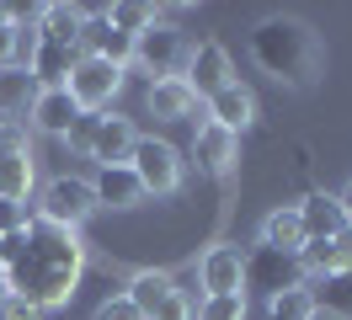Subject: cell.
I'll return each instance as SVG.
<instances>
[{
	"mask_svg": "<svg viewBox=\"0 0 352 320\" xmlns=\"http://www.w3.org/2000/svg\"><path fill=\"white\" fill-rule=\"evenodd\" d=\"M251 59L278 85L309 91V85L326 75V43H320V32H315L305 17L272 11V17H262L251 27Z\"/></svg>",
	"mask_w": 352,
	"mask_h": 320,
	"instance_id": "cell-2",
	"label": "cell"
},
{
	"mask_svg": "<svg viewBox=\"0 0 352 320\" xmlns=\"http://www.w3.org/2000/svg\"><path fill=\"white\" fill-rule=\"evenodd\" d=\"M80 27H86V6H65V0H48V6H38V43L80 48Z\"/></svg>",
	"mask_w": 352,
	"mask_h": 320,
	"instance_id": "cell-16",
	"label": "cell"
},
{
	"mask_svg": "<svg viewBox=\"0 0 352 320\" xmlns=\"http://www.w3.org/2000/svg\"><path fill=\"white\" fill-rule=\"evenodd\" d=\"M129 171L139 176L144 198H176L182 182H187L182 149L166 145V139H144V134H139V145H133V155H129Z\"/></svg>",
	"mask_w": 352,
	"mask_h": 320,
	"instance_id": "cell-4",
	"label": "cell"
},
{
	"mask_svg": "<svg viewBox=\"0 0 352 320\" xmlns=\"http://www.w3.org/2000/svg\"><path fill=\"white\" fill-rule=\"evenodd\" d=\"M192 160H198L203 176H230L235 160H241V134H230V128L203 118L198 134H192Z\"/></svg>",
	"mask_w": 352,
	"mask_h": 320,
	"instance_id": "cell-10",
	"label": "cell"
},
{
	"mask_svg": "<svg viewBox=\"0 0 352 320\" xmlns=\"http://www.w3.org/2000/svg\"><path fill=\"white\" fill-rule=\"evenodd\" d=\"M133 145H139L133 118H123V112H102V123H96V139H91V155H86V160H96V166H129Z\"/></svg>",
	"mask_w": 352,
	"mask_h": 320,
	"instance_id": "cell-11",
	"label": "cell"
},
{
	"mask_svg": "<svg viewBox=\"0 0 352 320\" xmlns=\"http://www.w3.org/2000/svg\"><path fill=\"white\" fill-rule=\"evenodd\" d=\"M256 246H272V251L299 256V251H305V224H299V209H294V203H278V209L262 219V240H256Z\"/></svg>",
	"mask_w": 352,
	"mask_h": 320,
	"instance_id": "cell-19",
	"label": "cell"
},
{
	"mask_svg": "<svg viewBox=\"0 0 352 320\" xmlns=\"http://www.w3.org/2000/svg\"><path fill=\"white\" fill-rule=\"evenodd\" d=\"M6 299H11V288H6V277H0V310H6Z\"/></svg>",
	"mask_w": 352,
	"mask_h": 320,
	"instance_id": "cell-35",
	"label": "cell"
},
{
	"mask_svg": "<svg viewBox=\"0 0 352 320\" xmlns=\"http://www.w3.org/2000/svg\"><path fill=\"white\" fill-rule=\"evenodd\" d=\"M315 310V294L309 288H294V294H272L267 299V320H305Z\"/></svg>",
	"mask_w": 352,
	"mask_h": 320,
	"instance_id": "cell-23",
	"label": "cell"
},
{
	"mask_svg": "<svg viewBox=\"0 0 352 320\" xmlns=\"http://www.w3.org/2000/svg\"><path fill=\"white\" fill-rule=\"evenodd\" d=\"M0 155H32V128H27L22 118L0 123Z\"/></svg>",
	"mask_w": 352,
	"mask_h": 320,
	"instance_id": "cell-25",
	"label": "cell"
},
{
	"mask_svg": "<svg viewBox=\"0 0 352 320\" xmlns=\"http://www.w3.org/2000/svg\"><path fill=\"white\" fill-rule=\"evenodd\" d=\"M96 123H102V112H80V118L69 123L65 145L75 149V155H91V139H96Z\"/></svg>",
	"mask_w": 352,
	"mask_h": 320,
	"instance_id": "cell-26",
	"label": "cell"
},
{
	"mask_svg": "<svg viewBox=\"0 0 352 320\" xmlns=\"http://www.w3.org/2000/svg\"><path fill=\"white\" fill-rule=\"evenodd\" d=\"M0 277H6V251H0Z\"/></svg>",
	"mask_w": 352,
	"mask_h": 320,
	"instance_id": "cell-36",
	"label": "cell"
},
{
	"mask_svg": "<svg viewBox=\"0 0 352 320\" xmlns=\"http://www.w3.org/2000/svg\"><path fill=\"white\" fill-rule=\"evenodd\" d=\"M331 251H336V273H352V224L342 235H331Z\"/></svg>",
	"mask_w": 352,
	"mask_h": 320,
	"instance_id": "cell-31",
	"label": "cell"
},
{
	"mask_svg": "<svg viewBox=\"0 0 352 320\" xmlns=\"http://www.w3.org/2000/svg\"><path fill=\"white\" fill-rule=\"evenodd\" d=\"M75 118H80V107H75V96H69L65 85L38 91L32 107H27V128H32V134H48V139H65Z\"/></svg>",
	"mask_w": 352,
	"mask_h": 320,
	"instance_id": "cell-12",
	"label": "cell"
},
{
	"mask_svg": "<svg viewBox=\"0 0 352 320\" xmlns=\"http://www.w3.org/2000/svg\"><path fill=\"white\" fill-rule=\"evenodd\" d=\"M102 17L118 27V32H129V38H139L144 27H150L155 17H166V11H155V6H133V0H123V6H102Z\"/></svg>",
	"mask_w": 352,
	"mask_h": 320,
	"instance_id": "cell-22",
	"label": "cell"
},
{
	"mask_svg": "<svg viewBox=\"0 0 352 320\" xmlns=\"http://www.w3.org/2000/svg\"><path fill=\"white\" fill-rule=\"evenodd\" d=\"M198 283H203V299L245 294V251H241V246H230V240L208 246V251L198 256Z\"/></svg>",
	"mask_w": 352,
	"mask_h": 320,
	"instance_id": "cell-9",
	"label": "cell"
},
{
	"mask_svg": "<svg viewBox=\"0 0 352 320\" xmlns=\"http://www.w3.org/2000/svg\"><path fill=\"white\" fill-rule=\"evenodd\" d=\"M0 21H6V6H0Z\"/></svg>",
	"mask_w": 352,
	"mask_h": 320,
	"instance_id": "cell-37",
	"label": "cell"
},
{
	"mask_svg": "<svg viewBox=\"0 0 352 320\" xmlns=\"http://www.w3.org/2000/svg\"><path fill=\"white\" fill-rule=\"evenodd\" d=\"M0 320H48L43 310H38V304H27V299H6V310H0Z\"/></svg>",
	"mask_w": 352,
	"mask_h": 320,
	"instance_id": "cell-30",
	"label": "cell"
},
{
	"mask_svg": "<svg viewBox=\"0 0 352 320\" xmlns=\"http://www.w3.org/2000/svg\"><path fill=\"white\" fill-rule=\"evenodd\" d=\"M91 213H96V192H91L86 176H48L43 192H38V219L59 224V230H80Z\"/></svg>",
	"mask_w": 352,
	"mask_h": 320,
	"instance_id": "cell-5",
	"label": "cell"
},
{
	"mask_svg": "<svg viewBox=\"0 0 352 320\" xmlns=\"http://www.w3.org/2000/svg\"><path fill=\"white\" fill-rule=\"evenodd\" d=\"M192 310H198V299L187 294V288H176V294L166 299V304H160L150 320H192Z\"/></svg>",
	"mask_w": 352,
	"mask_h": 320,
	"instance_id": "cell-27",
	"label": "cell"
},
{
	"mask_svg": "<svg viewBox=\"0 0 352 320\" xmlns=\"http://www.w3.org/2000/svg\"><path fill=\"white\" fill-rule=\"evenodd\" d=\"M65 91L75 96V107H80V112H107L112 96L123 91V70H118V64H107V59L80 54V64L69 70V81H65Z\"/></svg>",
	"mask_w": 352,
	"mask_h": 320,
	"instance_id": "cell-7",
	"label": "cell"
},
{
	"mask_svg": "<svg viewBox=\"0 0 352 320\" xmlns=\"http://www.w3.org/2000/svg\"><path fill=\"white\" fill-rule=\"evenodd\" d=\"M91 320H139V310H133L123 294H107L102 304H96V315H91Z\"/></svg>",
	"mask_w": 352,
	"mask_h": 320,
	"instance_id": "cell-29",
	"label": "cell"
},
{
	"mask_svg": "<svg viewBox=\"0 0 352 320\" xmlns=\"http://www.w3.org/2000/svg\"><path fill=\"white\" fill-rule=\"evenodd\" d=\"M32 96H38V81H32V70H22V64L0 70V112H6V118L27 112V107H32Z\"/></svg>",
	"mask_w": 352,
	"mask_h": 320,
	"instance_id": "cell-20",
	"label": "cell"
},
{
	"mask_svg": "<svg viewBox=\"0 0 352 320\" xmlns=\"http://www.w3.org/2000/svg\"><path fill=\"white\" fill-rule=\"evenodd\" d=\"M171 294H176V277H171V273H160V267H144V273H133V277H129V288H123V299H129L133 310H139V320H150Z\"/></svg>",
	"mask_w": 352,
	"mask_h": 320,
	"instance_id": "cell-18",
	"label": "cell"
},
{
	"mask_svg": "<svg viewBox=\"0 0 352 320\" xmlns=\"http://www.w3.org/2000/svg\"><path fill=\"white\" fill-rule=\"evenodd\" d=\"M182 81L198 91V102H208L214 91H224L230 81H241L235 75V59H230V48L219 38H203L192 43V54H187V70H182Z\"/></svg>",
	"mask_w": 352,
	"mask_h": 320,
	"instance_id": "cell-8",
	"label": "cell"
},
{
	"mask_svg": "<svg viewBox=\"0 0 352 320\" xmlns=\"http://www.w3.org/2000/svg\"><path fill=\"white\" fill-rule=\"evenodd\" d=\"M144 102H150L155 118H166V123H182V118H192L198 112V91L182 81V75H171V81H150V91H144Z\"/></svg>",
	"mask_w": 352,
	"mask_h": 320,
	"instance_id": "cell-17",
	"label": "cell"
},
{
	"mask_svg": "<svg viewBox=\"0 0 352 320\" xmlns=\"http://www.w3.org/2000/svg\"><path fill=\"white\" fill-rule=\"evenodd\" d=\"M91 192H96V209H139L144 203V187L129 166H96Z\"/></svg>",
	"mask_w": 352,
	"mask_h": 320,
	"instance_id": "cell-15",
	"label": "cell"
},
{
	"mask_svg": "<svg viewBox=\"0 0 352 320\" xmlns=\"http://www.w3.org/2000/svg\"><path fill=\"white\" fill-rule=\"evenodd\" d=\"M187 54H192V38H187L176 21L155 17L150 27L133 38V59H129V64H139L150 81H171V75H182V70H187Z\"/></svg>",
	"mask_w": 352,
	"mask_h": 320,
	"instance_id": "cell-3",
	"label": "cell"
},
{
	"mask_svg": "<svg viewBox=\"0 0 352 320\" xmlns=\"http://www.w3.org/2000/svg\"><path fill=\"white\" fill-rule=\"evenodd\" d=\"M305 262L288 251H272V246H256V251H245V294H294V288H305Z\"/></svg>",
	"mask_w": 352,
	"mask_h": 320,
	"instance_id": "cell-6",
	"label": "cell"
},
{
	"mask_svg": "<svg viewBox=\"0 0 352 320\" xmlns=\"http://www.w3.org/2000/svg\"><path fill=\"white\" fill-rule=\"evenodd\" d=\"M192 320H245V294H214V299H198Z\"/></svg>",
	"mask_w": 352,
	"mask_h": 320,
	"instance_id": "cell-24",
	"label": "cell"
},
{
	"mask_svg": "<svg viewBox=\"0 0 352 320\" xmlns=\"http://www.w3.org/2000/svg\"><path fill=\"white\" fill-rule=\"evenodd\" d=\"M336 203H342V213H347V224H352V182L342 192H336Z\"/></svg>",
	"mask_w": 352,
	"mask_h": 320,
	"instance_id": "cell-34",
	"label": "cell"
},
{
	"mask_svg": "<svg viewBox=\"0 0 352 320\" xmlns=\"http://www.w3.org/2000/svg\"><path fill=\"white\" fill-rule=\"evenodd\" d=\"M11 64H16V27L0 21V70H11Z\"/></svg>",
	"mask_w": 352,
	"mask_h": 320,
	"instance_id": "cell-32",
	"label": "cell"
},
{
	"mask_svg": "<svg viewBox=\"0 0 352 320\" xmlns=\"http://www.w3.org/2000/svg\"><path fill=\"white\" fill-rule=\"evenodd\" d=\"M208 123L230 128V134H245V128L256 123V96H251V85L230 81L224 91H214V96H208Z\"/></svg>",
	"mask_w": 352,
	"mask_h": 320,
	"instance_id": "cell-13",
	"label": "cell"
},
{
	"mask_svg": "<svg viewBox=\"0 0 352 320\" xmlns=\"http://www.w3.org/2000/svg\"><path fill=\"white\" fill-rule=\"evenodd\" d=\"M27 219H32V213H27V203L0 198V240H6V235H16V230H27Z\"/></svg>",
	"mask_w": 352,
	"mask_h": 320,
	"instance_id": "cell-28",
	"label": "cell"
},
{
	"mask_svg": "<svg viewBox=\"0 0 352 320\" xmlns=\"http://www.w3.org/2000/svg\"><path fill=\"white\" fill-rule=\"evenodd\" d=\"M0 251H6V288L27 304H38V310H59L75 299V283L86 273V240L80 230H59V224H48V219H27V230L6 235L0 240Z\"/></svg>",
	"mask_w": 352,
	"mask_h": 320,
	"instance_id": "cell-1",
	"label": "cell"
},
{
	"mask_svg": "<svg viewBox=\"0 0 352 320\" xmlns=\"http://www.w3.org/2000/svg\"><path fill=\"white\" fill-rule=\"evenodd\" d=\"M305 320H347V315H342V310H326V304H315Z\"/></svg>",
	"mask_w": 352,
	"mask_h": 320,
	"instance_id": "cell-33",
	"label": "cell"
},
{
	"mask_svg": "<svg viewBox=\"0 0 352 320\" xmlns=\"http://www.w3.org/2000/svg\"><path fill=\"white\" fill-rule=\"evenodd\" d=\"M299 209V224H305V240H331V235L347 230V213L336 203V192H305V203H294Z\"/></svg>",
	"mask_w": 352,
	"mask_h": 320,
	"instance_id": "cell-14",
	"label": "cell"
},
{
	"mask_svg": "<svg viewBox=\"0 0 352 320\" xmlns=\"http://www.w3.org/2000/svg\"><path fill=\"white\" fill-rule=\"evenodd\" d=\"M38 187V166L32 155H0V198L11 203H27V192Z\"/></svg>",
	"mask_w": 352,
	"mask_h": 320,
	"instance_id": "cell-21",
	"label": "cell"
}]
</instances>
